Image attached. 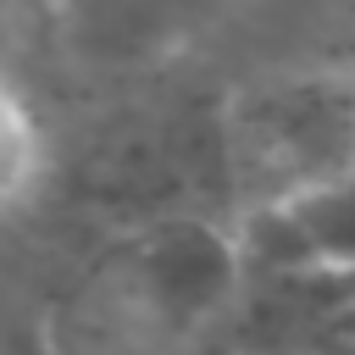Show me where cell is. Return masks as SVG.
<instances>
[{
	"instance_id": "obj_1",
	"label": "cell",
	"mask_w": 355,
	"mask_h": 355,
	"mask_svg": "<svg viewBox=\"0 0 355 355\" xmlns=\"http://www.w3.org/2000/svg\"><path fill=\"white\" fill-rule=\"evenodd\" d=\"M244 288L233 227L161 216L105 250L44 316L50 355H189Z\"/></svg>"
},
{
	"instance_id": "obj_2",
	"label": "cell",
	"mask_w": 355,
	"mask_h": 355,
	"mask_svg": "<svg viewBox=\"0 0 355 355\" xmlns=\"http://www.w3.org/2000/svg\"><path fill=\"white\" fill-rule=\"evenodd\" d=\"M233 166L250 205L305 189L355 161V78H300L250 94L233 111Z\"/></svg>"
},
{
	"instance_id": "obj_3",
	"label": "cell",
	"mask_w": 355,
	"mask_h": 355,
	"mask_svg": "<svg viewBox=\"0 0 355 355\" xmlns=\"http://www.w3.org/2000/svg\"><path fill=\"white\" fill-rule=\"evenodd\" d=\"M233 244L250 277H355V161L250 205Z\"/></svg>"
},
{
	"instance_id": "obj_4",
	"label": "cell",
	"mask_w": 355,
	"mask_h": 355,
	"mask_svg": "<svg viewBox=\"0 0 355 355\" xmlns=\"http://www.w3.org/2000/svg\"><path fill=\"white\" fill-rule=\"evenodd\" d=\"M39 166H44V139H39V122L33 111L22 105V94L6 83L0 72V211L17 205L33 183H39Z\"/></svg>"
},
{
	"instance_id": "obj_5",
	"label": "cell",
	"mask_w": 355,
	"mask_h": 355,
	"mask_svg": "<svg viewBox=\"0 0 355 355\" xmlns=\"http://www.w3.org/2000/svg\"><path fill=\"white\" fill-rule=\"evenodd\" d=\"M17 0H0V67H6V50H11V28H17Z\"/></svg>"
},
{
	"instance_id": "obj_6",
	"label": "cell",
	"mask_w": 355,
	"mask_h": 355,
	"mask_svg": "<svg viewBox=\"0 0 355 355\" xmlns=\"http://www.w3.org/2000/svg\"><path fill=\"white\" fill-rule=\"evenodd\" d=\"M17 6H28V0H17Z\"/></svg>"
}]
</instances>
